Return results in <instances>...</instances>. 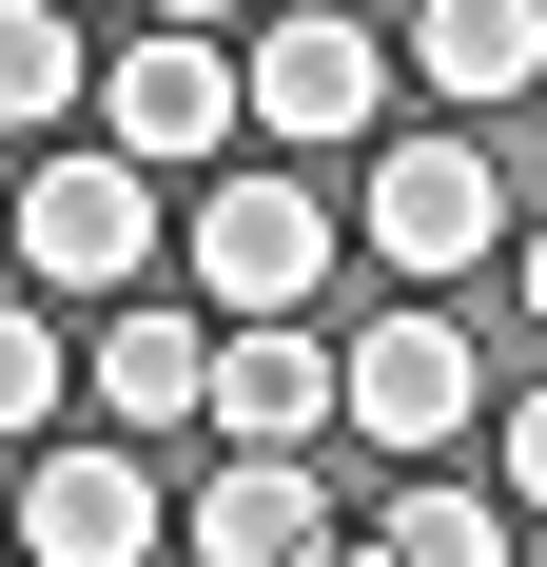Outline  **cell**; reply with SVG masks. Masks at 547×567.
<instances>
[{"label":"cell","mask_w":547,"mask_h":567,"mask_svg":"<svg viewBox=\"0 0 547 567\" xmlns=\"http://www.w3.org/2000/svg\"><path fill=\"white\" fill-rule=\"evenodd\" d=\"M332 196L313 176H274V157H216V196H196V313H313V275H332Z\"/></svg>","instance_id":"6da1fadb"},{"label":"cell","mask_w":547,"mask_h":567,"mask_svg":"<svg viewBox=\"0 0 547 567\" xmlns=\"http://www.w3.org/2000/svg\"><path fill=\"white\" fill-rule=\"evenodd\" d=\"M20 275H40V293H99V313H137V275H157V176L117 157V137L40 157V176H20Z\"/></svg>","instance_id":"7a4b0ae2"},{"label":"cell","mask_w":547,"mask_h":567,"mask_svg":"<svg viewBox=\"0 0 547 567\" xmlns=\"http://www.w3.org/2000/svg\"><path fill=\"white\" fill-rule=\"evenodd\" d=\"M352 216H372L391 275H489V255H528V235H508V176L469 157V137H391Z\"/></svg>","instance_id":"3957f363"},{"label":"cell","mask_w":547,"mask_h":567,"mask_svg":"<svg viewBox=\"0 0 547 567\" xmlns=\"http://www.w3.org/2000/svg\"><path fill=\"white\" fill-rule=\"evenodd\" d=\"M352 431H372L391 470H431L450 431H489V352L450 333V313H372V333H352Z\"/></svg>","instance_id":"277c9868"},{"label":"cell","mask_w":547,"mask_h":567,"mask_svg":"<svg viewBox=\"0 0 547 567\" xmlns=\"http://www.w3.org/2000/svg\"><path fill=\"white\" fill-rule=\"evenodd\" d=\"M235 117H255V40H117V79H99V137H117L137 176L216 157Z\"/></svg>","instance_id":"5b68a950"},{"label":"cell","mask_w":547,"mask_h":567,"mask_svg":"<svg viewBox=\"0 0 547 567\" xmlns=\"http://www.w3.org/2000/svg\"><path fill=\"white\" fill-rule=\"evenodd\" d=\"M372 79H391V40L352 20V0H313V20H255V137H274V157H332V137H372Z\"/></svg>","instance_id":"8992f818"},{"label":"cell","mask_w":547,"mask_h":567,"mask_svg":"<svg viewBox=\"0 0 547 567\" xmlns=\"http://www.w3.org/2000/svg\"><path fill=\"white\" fill-rule=\"evenodd\" d=\"M313 431H352V352L313 313H255V333L216 313V451H313Z\"/></svg>","instance_id":"52a82bcc"},{"label":"cell","mask_w":547,"mask_h":567,"mask_svg":"<svg viewBox=\"0 0 547 567\" xmlns=\"http://www.w3.org/2000/svg\"><path fill=\"white\" fill-rule=\"evenodd\" d=\"M20 567H157V470L117 451V431L40 451L20 470Z\"/></svg>","instance_id":"ba28073f"},{"label":"cell","mask_w":547,"mask_h":567,"mask_svg":"<svg viewBox=\"0 0 547 567\" xmlns=\"http://www.w3.org/2000/svg\"><path fill=\"white\" fill-rule=\"evenodd\" d=\"M196 567H352V528H332L313 451H216V489H196Z\"/></svg>","instance_id":"9c48e42d"},{"label":"cell","mask_w":547,"mask_h":567,"mask_svg":"<svg viewBox=\"0 0 547 567\" xmlns=\"http://www.w3.org/2000/svg\"><path fill=\"white\" fill-rule=\"evenodd\" d=\"M79 372H99L117 431H196V411H216V313H99Z\"/></svg>","instance_id":"30bf717a"},{"label":"cell","mask_w":547,"mask_h":567,"mask_svg":"<svg viewBox=\"0 0 547 567\" xmlns=\"http://www.w3.org/2000/svg\"><path fill=\"white\" fill-rule=\"evenodd\" d=\"M411 79L431 99H528L547 79V0H411Z\"/></svg>","instance_id":"8fae6325"},{"label":"cell","mask_w":547,"mask_h":567,"mask_svg":"<svg viewBox=\"0 0 547 567\" xmlns=\"http://www.w3.org/2000/svg\"><path fill=\"white\" fill-rule=\"evenodd\" d=\"M352 567H508V509L450 489V470H391L372 509H352Z\"/></svg>","instance_id":"7c38bea8"},{"label":"cell","mask_w":547,"mask_h":567,"mask_svg":"<svg viewBox=\"0 0 547 567\" xmlns=\"http://www.w3.org/2000/svg\"><path fill=\"white\" fill-rule=\"evenodd\" d=\"M79 79H117V59L79 40V20H40V0H20V40H0V117H20L40 157H59V99H79Z\"/></svg>","instance_id":"4fadbf2b"},{"label":"cell","mask_w":547,"mask_h":567,"mask_svg":"<svg viewBox=\"0 0 547 567\" xmlns=\"http://www.w3.org/2000/svg\"><path fill=\"white\" fill-rule=\"evenodd\" d=\"M0 411H20V451H59V293L0 313Z\"/></svg>","instance_id":"5bb4252c"},{"label":"cell","mask_w":547,"mask_h":567,"mask_svg":"<svg viewBox=\"0 0 547 567\" xmlns=\"http://www.w3.org/2000/svg\"><path fill=\"white\" fill-rule=\"evenodd\" d=\"M508 509H547V392H508Z\"/></svg>","instance_id":"9a60e30c"},{"label":"cell","mask_w":547,"mask_h":567,"mask_svg":"<svg viewBox=\"0 0 547 567\" xmlns=\"http://www.w3.org/2000/svg\"><path fill=\"white\" fill-rule=\"evenodd\" d=\"M137 20H157V40H235V0H137Z\"/></svg>","instance_id":"2e32d148"},{"label":"cell","mask_w":547,"mask_h":567,"mask_svg":"<svg viewBox=\"0 0 547 567\" xmlns=\"http://www.w3.org/2000/svg\"><path fill=\"white\" fill-rule=\"evenodd\" d=\"M508 275H528V313H547V216H528V255H508Z\"/></svg>","instance_id":"e0dca14e"},{"label":"cell","mask_w":547,"mask_h":567,"mask_svg":"<svg viewBox=\"0 0 547 567\" xmlns=\"http://www.w3.org/2000/svg\"><path fill=\"white\" fill-rule=\"evenodd\" d=\"M40 20H79V0H40Z\"/></svg>","instance_id":"ac0fdd59"}]
</instances>
